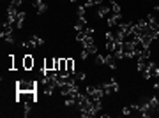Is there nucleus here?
Segmentation results:
<instances>
[{
    "label": "nucleus",
    "mask_w": 159,
    "mask_h": 118,
    "mask_svg": "<svg viewBox=\"0 0 159 118\" xmlns=\"http://www.w3.org/2000/svg\"><path fill=\"white\" fill-rule=\"evenodd\" d=\"M39 83L37 81H27V79H20L16 83V92H35Z\"/></svg>",
    "instance_id": "1"
},
{
    "label": "nucleus",
    "mask_w": 159,
    "mask_h": 118,
    "mask_svg": "<svg viewBox=\"0 0 159 118\" xmlns=\"http://www.w3.org/2000/svg\"><path fill=\"white\" fill-rule=\"evenodd\" d=\"M85 92L89 94V97H90L92 101H102V97H104V92H102L101 85H97V86H94V85H87Z\"/></svg>",
    "instance_id": "2"
},
{
    "label": "nucleus",
    "mask_w": 159,
    "mask_h": 118,
    "mask_svg": "<svg viewBox=\"0 0 159 118\" xmlns=\"http://www.w3.org/2000/svg\"><path fill=\"white\" fill-rule=\"evenodd\" d=\"M143 78L145 79H152V78H157L159 76V65L156 62H152V60H148L147 67H145V71H143Z\"/></svg>",
    "instance_id": "3"
},
{
    "label": "nucleus",
    "mask_w": 159,
    "mask_h": 118,
    "mask_svg": "<svg viewBox=\"0 0 159 118\" xmlns=\"http://www.w3.org/2000/svg\"><path fill=\"white\" fill-rule=\"evenodd\" d=\"M101 88H102V92H104V95H111V94H119V90H120L119 83H117L115 79H110L108 83H102V85H101Z\"/></svg>",
    "instance_id": "4"
},
{
    "label": "nucleus",
    "mask_w": 159,
    "mask_h": 118,
    "mask_svg": "<svg viewBox=\"0 0 159 118\" xmlns=\"http://www.w3.org/2000/svg\"><path fill=\"white\" fill-rule=\"evenodd\" d=\"M83 44V50H87L90 55H97V46H96V41H94V35H87L85 39L81 41Z\"/></svg>",
    "instance_id": "5"
},
{
    "label": "nucleus",
    "mask_w": 159,
    "mask_h": 118,
    "mask_svg": "<svg viewBox=\"0 0 159 118\" xmlns=\"http://www.w3.org/2000/svg\"><path fill=\"white\" fill-rule=\"evenodd\" d=\"M16 101L18 102H37L35 92H16Z\"/></svg>",
    "instance_id": "6"
},
{
    "label": "nucleus",
    "mask_w": 159,
    "mask_h": 118,
    "mask_svg": "<svg viewBox=\"0 0 159 118\" xmlns=\"http://www.w3.org/2000/svg\"><path fill=\"white\" fill-rule=\"evenodd\" d=\"M21 65H23V69L25 71H32L34 69V65H35V60H34V56L30 55H25L23 56V60H21Z\"/></svg>",
    "instance_id": "7"
},
{
    "label": "nucleus",
    "mask_w": 159,
    "mask_h": 118,
    "mask_svg": "<svg viewBox=\"0 0 159 118\" xmlns=\"http://www.w3.org/2000/svg\"><path fill=\"white\" fill-rule=\"evenodd\" d=\"M120 20H122V12H120V14H113V12H111V14L106 18V25H108L110 28H113L115 25L120 23Z\"/></svg>",
    "instance_id": "8"
},
{
    "label": "nucleus",
    "mask_w": 159,
    "mask_h": 118,
    "mask_svg": "<svg viewBox=\"0 0 159 118\" xmlns=\"http://www.w3.org/2000/svg\"><path fill=\"white\" fill-rule=\"evenodd\" d=\"M32 6L35 7L37 14H44V12L48 11V4H46V2H43V0H32Z\"/></svg>",
    "instance_id": "9"
},
{
    "label": "nucleus",
    "mask_w": 159,
    "mask_h": 118,
    "mask_svg": "<svg viewBox=\"0 0 159 118\" xmlns=\"http://www.w3.org/2000/svg\"><path fill=\"white\" fill-rule=\"evenodd\" d=\"M110 14H111V7L110 6H99V9H97V16L99 18H108Z\"/></svg>",
    "instance_id": "10"
},
{
    "label": "nucleus",
    "mask_w": 159,
    "mask_h": 118,
    "mask_svg": "<svg viewBox=\"0 0 159 118\" xmlns=\"http://www.w3.org/2000/svg\"><path fill=\"white\" fill-rule=\"evenodd\" d=\"M104 65H108L111 71L117 69V58H115L113 53H108V55H106V62H104Z\"/></svg>",
    "instance_id": "11"
},
{
    "label": "nucleus",
    "mask_w": 159,
    "mask_h": 118,
    "mask_svg": "<svg viewBox=\"0 0 159 118\" xmlns=\"http://www.w3.org/2000/svg\"><path fill=\"white\" fill-rule=\"evenodd\" d=\"M29 42H30V46H32V50H34V48H39V46L44 44V41L41 39L39 35H35V34L30 35V41H29Z\"/></svg>",
    "instance_id": "12"
},
{
    "label": "nucleus",
    "mask_w": 159,
    "mask_h": 118,
    "mask_svg": "<svg viewBox=\"0 0 159 118\" xmlns=\"http://www.w3.org/2000/svg\"><path fill=\"white\" fill-rule=\"evenodd\" d=\"M25 18H27V12L25 11H20L18 12V18H16V25L14 27L20 30V28H23V23H25Z\"/></svg>",
    "instance_id": "13"
},
{
    "label": "nucleus",
    "mask_w": 159,
    "mask_h": 118,
    "mask_svg": "<svg viewBox=\"0 0 159 118\" xmlns=\"http://www.w3.org/2000/svg\"><path fill=\"white\" fill-rule=\"evenodd\" d=\"M43 69H46V71H55V58H46L44 63H43Z\"/></svg>",
    "instance_id": "14"
},
{
    "label": "nucleus",
    "mask_w": 159,
    "mask_h": 118,
    "mask_svg": "<svg viewBox=\"0 0 159 118\" xmlns=\"http://www.w3.org/2000/svg\"><path fill=\"white\" fill-rule=\"evenodd\" d=\"M108 6L111 7V12H113V14H120V11H122L120 6L117 4V0H108Z\"/></svg>",
    "instance_id": "15"
},
{
    "label": "nucleus",
    "mask_w": 159,
    "mask_h": 118,
    "mask_svg": "<svg viewBox=\"0 0 159 118\" xmlns=\"http://www.w3.org/2000/svg\"><path fill=\"white\" fill-rule=\"evenodd\" d=\"M66 65H67V72L73 76V74L76 72V71H74V60L73 58H66Z\"/></svg>",
    "instance_id": "16"
},
{
    "label": "nucleus",
    "mask_w": 159,
    "mask_h": 118,
    "mask_svg": "<svg viewBox=\"0 0 159 118\" xmlns=\"http://www.w3.org/2000/svg\"><path fill=\"white\" fill-rule=\"evenodd\" d=\"M85 12H87V7H85V6H80L78 11H76V16H78V20H87V18H85Z\"/></svg>",
    "instance_id": "17"
},
{
    "label": "nucleus",
    "mask_w": 159,
    "mask_h": 118,
    "mask_svg": "<svg viewBox=\"0 0 159 118\" xmlns=\"http://www.w3.org/2000/svg\"><path fill=\"white\" fill-rule=\"evenodd\" d=\"M2 39L6 41V42H9V44H14V42H16V39H14V35H12V34H6V35H2Z\"/></svg>",
    "instance_id": "18"
},
{
    "label": "nucleus",
    "mask_w": 159,
    "mask_h": 118,
    "mask_svg": "<svg viewBox=\"0 0 159 118\" xmlns=\"http://www.w3.org/2000/svg\"><path fill=\"white\" fill-rule=\"evenodd\" d=\"M106 62V55H96V65H104Z\"/></svg>",
    "instance_id": "19"
},
{
    "label": "nucleus",
    "mask_w": 159,
    "mask_h": 118,
    "mask_svg": "<svg viewBox=\"0 0 159 118\" xmlns=\"http://www.w3.org/2000/svg\"><path fill=\"white\" fill-rule=\"evenodd\" d=\"M140 56H142V58H147V60H150V48H143L142 53H140Z\"/></svg>",
    "instance_id": "20"
},
{
    "label": "nucleus",
    "mask_w": 159,
    "mask_h": 118,
    "mask_svg": "<svg viewBox=\"0 0 159 118\" xmlns=\"http://www.w3.org/2000/svg\"><path fill=\"white\" fill-rule=\"evenodd\" d=\"M7 69H11V71H14V55L7 56Z\"/></svg>",
    "instance_id": "21"
},
{
    "label": "nucleus",
    "mask_w": 159,
    "mask_h": 118,
    "mask_svg": "<svg viewBox=\"0 0 159 118\" xmlns=\"http://www.w3.org/2000/svg\"><path fill=\"white\" fill-rule=\"evenodd\" d=\"M73 78L76 79V81H85L87 76H85V72H74V74H73Z\"/></svg>",
    "instance_id": "22"
},
{
    "label": "nucleus",
    "mask_w": 159,
    "mask_h": 118,
    "mask_svg": "<svg viewBox=\"0 0 159 118\" xmlns=\"http://www.w3.org/2000/svg\"><path fill=\"white\" fill-rule=\"evenodd\" d=\"M89 55H90V53H89L87 50H83L81 53H80V58H81V60H87V56H89Z\"/></svg>",
    "instance_id": "23"
},
{
    "label": "nucleus",
    "mask_w": 159,
    "mask_h": 118,
    "mask_svg": "<svg viewBox=\"0 0 159 118\" xmlns=\"http://www.w3.org/2000/svg\"><path fill=\"white\" fill-rule=\"evenodd\" d=\"M21 2H23V0H12V2H11V6H12V7H16V9H18V7L21 6Z\"/></svg>",
    "instance_id": "24"
},
{
    "label": "nucleus",
    "mask_w": 159,
    "mask_h": 118,
    "mask_svg": "<svg viewBox=\"0 0 159 118\" xmlns=\"http://www.w3.org/2000/svg\"><path fill=\"white\" fill-rule=\"evenodd\" d=\"M131 111H133V109H131L129 106H125L124 109H122V115H125V116H127V115H131Z\"/></svg>",
    "instance_id": "25"
},
{
    "label": "nucleus",
    "mask_w": 159,
    "mask_h": 118,
    "mask_svg": "<svg viewBox=\"0 0 159 118\" xmlns=\"http://www.w3.org/2000/svg\"><path fill=\"white\" fill-rule=\"evenodd\" d=\"M154 90H157V92H159V83H154Z\"/></svg>",
    "instance_id": "26"
},
{
    "label": "nucleus",
    "mask_w": 159,
    "mask_h": 118,
    "mask_svg": "<svg viewBox=\"0 0 159 118\" xmlns=\"http://www.w3.org/2000/svg\"><path fill=\"white\" fill-rule=\"evenodd\" d=\"M154 9H156V11H157V12H159V6H156V7H154Z\"/></svg>",
    "instance_id": "27"
},
{
    "label": "nucleus",
    "mask_w": 159,
    "mask_h": 118,
    "mask_svg": "<svg viewBox=\"0 0 159 118\" xmlns=\"http://www.w3.org/2000/svg\"><path fill=\"white\" fill-rule=\"evenodd\" d=\"M71 2H73V4H74V2H80V0H71Z\"/></svg>",
    "instance_id": "28"
},
{
    "label": "nucleus",
    "mask_w": 159,
    "mask_h": 118,
    "mask_svg": "<svg viewBox=\"0 0 159 118\" xmlns=\"http://www.w3.org/2000/svg\"><path fill=\"white\" fill-rule=\"evenodd\" d=\"M157 39H159V35H157Z\"/></svg>",
    "instance_id": "29"
},
{
    "label": "nucleus",
    "mask_w": 159,
    "mask_h": 118,
    "mask_svg": "<svg viewBox=\"0 0 159 118\" xmlns=\"http://www.w3.org/2000/svg\"><path fill=\"white\" fill-rule=\"evenodd\" d=\"M11 2H12V0H11Z\"/></svg>",
    "instance_id": "30"
}]
</instances>
